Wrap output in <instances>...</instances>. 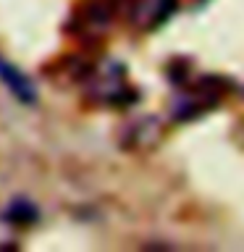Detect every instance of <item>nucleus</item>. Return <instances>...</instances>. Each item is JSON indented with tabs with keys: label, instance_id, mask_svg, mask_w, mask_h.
Returning <instances> with one entry per match:
<instances>
[{
	"label": "nucleus",
	"instance_id": "obj_1",
	"mask_svg": "<svg viewBox=\"0 0 244 252\" xmlns=\"http://www.w3.org/2000/svg\"><path fill=\"white\" fill-rule=\"evenodd\" d=\"M0 82H3L5 90L19 102H24V105H34L37 102V90H34V84H31V79L27 74H21V71L8 58H3V55H0Z\"/></svg>",
	"mask_w": 244,
	"mask_h": 252
}]
</instances>
